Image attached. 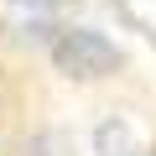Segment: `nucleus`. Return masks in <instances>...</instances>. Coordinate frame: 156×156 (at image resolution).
Instances as JSON below:
<instances>
[{"instance_id":"nucleus-1","label":"nucleus","mask_w":156,"mask_h":156,"mask_svg":"<svg viewBox=\"0 0 156 156\" xmlns=\"http://www.w3.org/2000/svg\"><path fill=\"white\" fill-rule=\"evenodd\" d=\"M52 62L57 73L68 78H109L120 68V47L104 37V31H89V26H68L52 37Z\"/></svg>"},{"instance_id":"nucleus-2","label":"nucleus","mask_w":156,"mask_h":156,"mask_svg":"<svg viewBox=\"0 0 156 156\" xmlns=\"http://www.w3.org/2000/svg\"><path fill=\"white\" fill-rule=\"evenodd\" d=\"M94 156H140V140L125 120H99L94 130Z\"/></svg>"},{"instance_id":"nucleus-3","label":"nucleus","mask_w":156,"mask_h":156,"mask_svg":"<svg viewBox=\"0 0 156 156\" xmlns=\"http://www.w3.org/2000/svg\"><path fill=\"white\" fill-rule=\"evenodd\" d=\"M11 5H21V11H37V16H47V11H62L68 0H11Z\"/></svg>"},{"instance_id":"nucleus-4","label":"nucleus","mask_w":156,"mask_h":156,"mask_svg":"<svg viewBox=\"0 0 156 156\" xmlns=\"http://www.w3.org/2000/svg\"><path fill=\"white\" fill-rule=\"evenodd\" d=\"M151 156H156V151H151Z\"/></svg>"}]
</instances>
